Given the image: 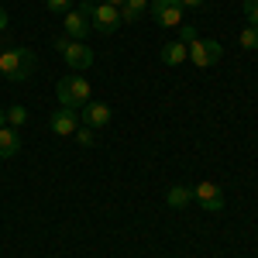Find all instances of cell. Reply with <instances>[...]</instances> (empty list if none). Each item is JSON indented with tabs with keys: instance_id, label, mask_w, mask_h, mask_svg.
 I'll list each match as a JSON object with an SVG mask.
<instances>
[{
	"instance_id": "4",
	"label": "cell",
	"mask_w": 258,
	"mask_h": 258,
	"mask_svg": "<svg viewBox=\"0 0 258 258\" xmlns=\"http://www.w3.org/2000/svg\"><path fill=\"white\" fill-rule=\"evenodd\" d=\"M90 11H93V0H83L80 7H73L69 14H62V28H66L69 38L86 41V35L93 31V28H90Z\"/></svg>"
},
{
	"instance_id": "24",
	"label": "cell",
	"mask_w": 258,
	"mask_h": 258,
	"mask_svg": "<svg viewBox=\"0 0 258 258\" xmlns=\"http://www.w3.org/2000/svg\"><path fill=\"white\" fill-rule=\"evenodd\" d=\"M103 4H114V7H120V4H124V0H103Z\"/></svg>"
},
{
	"instance_id": "5",
	"label": "cell",
	"mask_w": 258,
	"mask_h": 258,
	"mask_svg": "<svg viewBox=\"0 0 258 258\" xmlns=\"http://www.w3.org/2000/svg\"><path fill=\"white\" fill-rule=\"evenodd\" d=\"M220 55H224V45H220L217 38H197L189 45V59H193V66H200V69L217 66Z\"/></svg>"
},
{
	"instance_id": "17",
	"label": "cell",
	"mask_w": 258,
	"mask_h": 258,
	"mask_svg": "<svg viewBox=\"0 0 258 258\" xmlns=\"http://www.w3.org/2000/svg\"><path fill=\"white\" fill-rule=\"evenodd\" d=\"M197 38H200L197 24H186V21H182V24H179V41H182V45H193Z\"/></svg>"
},
{
	"instance_id": "20",
	"label": "cell",
	"mask_w": 258,
	"mask_h": 258,
	"mask_svg": "<svg viewBox=\"0 0 258 258\" xmlns=\"http://www.w3.org/2000/svg\"><path fill=\"white\" fill-rule=\"evenodd\" d=\"M45 7H48L52 14H69V11H73V4H69V0H48Z\"/></svg>"
},
{
	"instance_id": "22",
	"label": "cell",
	"mask_w": 258,
	"mask_h": 258,
	"mask_svg": "<svg viewBox=\"0 0 258 258\" xmlns=\"http://www.w3.org/2000/svg\"><path fill=\"white\" fill-rule=\"evenodd\" d=\"M7 21H11V18H7V11L0 7V31H7Z\"/></svg>"
},
{
	"instance_id": "9",
	"label": "cell",
	"mask_w": 258,
	"mask_h": 258,
	"mask_svg": "<svg viewBox=\"0 0 258 258\" xmlns=\"http://www.w3.org/2000/svg\"><path fill=\"white\" fill-rule=\"evenodd\" d=\"M80 124L83 127H93V131L107 127V124H110V107H107V103H97V100L83 103L80 107Z\"/></svg>"
},
{
	"instance_id": "14",
	"label": "cell",
	"mask_w": 258,
	"mask_h": 258,
	"mask_svg": "<svg viewBox=\"0 0 258 258\" xmlns=\"http://www.w3.org/2000/svg\"><path fill=\"white\" fill-rule=\"evenodd\" d=\"M165 203L172 207V210H182L186 203H193V186H169V193H165Z\"/></svg>"
},
{
	"instance_id": "18",
	"label": "cell",
	"mask_w": 258,
	"mask_h": 258,
	"mask_svg": "<svg viewBox=\"0 0 258 258\" xmlns=\"http://www.w3.org/2000/svg\"><path fill=\"white\" fill-rule=\"evenodd\" d=\"M241 11H244L248 24H251V28H258V0H244V4H241Z\"/></svg>"
},
{
	"instance_id": "10",
	"label": "cell",
	"mask_w": 258,
	"mask_h": 258,
	"mask_svg": "<svg viewBox=\"0 0 258 258\" xmlns=\"http://www.w3.org/2000/svg\"><path fill=\"white\" fill-rule=\"evenodd\" d=\"M76 127H80V110H73V107H59L55 114H52V131L66 138V135H76Z\"/></svg>"
},
{
	"instance_id": "15",
	"label": "cell",
	"mask_w": 258,
	"mask_h": 258,
	"mask_svg": "<svg viewBox=\"0 0 258 258\" xmlns=\"http://www.w3.org/2000/svg\"><path fill=\"white\" fill-rule=\"evenodd\" d=\"M7 124H11V127H24V124H28V110H24V107H21V103H14V107H7Z\"/></svg>"
},
{
	"instance_id": "1",
	"label": "cell",
	"mask_w": 258,
	"mask_h": 258,
	"mask_svg": "<svg viewBox=\"0 0 258 258\" xmlns=\"http://www.w3.org/2000/svg\"><path fill=\"white\" fill-rule=\"evenodd\" d=\"M35 69V52L31 48H4L0 52V76L11 83H24Z\"/></svg>"
},
{
	"instance_id": "23",
	"label": "cell",
	"mask_w": 258,
	"mask_h": 258,
	"mask_svg": "<svg viewBox=\"0 0 258 258\" xmlns=\"http://www.w3.org/2000/svg\"><path fill=\"white\" fill-rule=\"evenodd\" d=\"M4 124H7V110L0 107V127H4Z\"/></svg>"
},
{
	"instance_id": "11",
	"label": "cell",
	"mask_w": 258,
	"mask_h": 258,
	"mask_svg": "<svg viewBox=\"0 0 258 258\" xmlns=\"http://www.w3.org/2000/svg\"><path fill=\"white\" fill-rule=\"evenodd\" d=\"M18 152H21V131L11 127V124H4L0 127V159H14Z\"/></svg>"
},
{
	"instance_id": "7",
	"label": "cell",
	"mask_w": 258,
	"mask_h": 258,
	"mask_svg": "<svg viewBox=\"0 0 258 258\" xmlns=\"http://www.w3.org/2000/svg\"><path fill=\"white\" fill-rule=\"evenodd\" d=\"M148 11L162 28H179L182 24V4L179 0H148Z\"/></svg>"
},
{
	"instance_id": "2",
	"label": "cell",
	"mask_w": 258,
	"mask_h": 258,
	"mask_svg": "<svg viewBox=\"0 0 258 258\" xmlns=\"http://www.w3.org/2000/svg\"><path fill=\"white\" fill-rule=\"evenodd\" d=\"M55 52L66 59V66L73 73H83V69L93 66V48H86V41H76V38H69V35L55 38Z\"/></svg>"
},
{
	"instance_id": "8",
	"label": "cell",
	"mask_w": 258,
	"mask_h": 258,
	"mask_svg": "<svg viewBox=\"0 0 258 258\" xmlns=\"http://www.w3.org/2000/svg\"><path fill=\"white\" fill-rule=\"evenodd\" d=\"M193 200H197L207 214H220L224 210V193H220L217 182H200V186H193Z\"/></svg>"
},
{
	"instance_id": "12",
	"label": "cell",
	"mask_w": 258,
	"mask_h": 258,
	"mask_svg": "<svg viewBox=\"0 0 258 258\" xmlns=\"http://www.w3.org/2000/svg\"><path fill=\"white\" fill-rule=\"evenodd\" d=\"M186 59H189V45H182L179 38L162 45V62H165V66H182Z\"/></svg>"
},
{
	"instance_id": "19",
	"label": "cell",
	"mask_w": 258,
	"mask_h": 258,
	"mask_svg": "<svg viewBox=\"0 0 258 258\" xmlns=\"http://www.w3.org/2000/svg\"><path fill=\"white\" fill-rule=\"evenodd\" d=\"M241 45H244V48H258V28L248 24V28L241 31Z\"/></svg>"
},
{
	"instance_id": "6",
	"label": "cell",
	"mask_w": 258,
	"mask_h": 258,
	"mask_svg": "<svg viewBox=\"0 0 258 258\" xmlns=\"http://www.w3.org/2000/svg\"><path fill=\"white\" fill-rule=\"evenodd\" d=\"M90 28L93 31H100V35H114L120 28V11L114 7V4H93V11H90Z\"/></svg>"
},
{
	"instance_id": "13",
	"label": "cell",
	"mask_w": 258,
	"mask_h": 258,
	"mask_svg": "<svg viewBox=\"0 0 258 258\" xmlns=\"http://www.w3.org/2000/svg\"><path fill=\"white\" fill-rule=\"evenodd\" d=\"M117 11H120V24H138V18L148 11V0H124Z\"/></svg>"
},
{
	"instance_id": "21",
	"label": "cell",
	"mask_w": 258,
	"mask_h": 258,
	"mask_svg": "<svg viewBox=\"0 0 258 258\" xmlns=\"http://www.w3.org/2000/svg\"><path fill=\"white\" fill-rule=\"evenodd\" d=\"M179 4H182V11H186V7H203L207 0H179Z\"/></svg>"
},
{
	"instance_id": "3",
	"label": "cell",
	"mask_w": 258,
	"mask_h": 258,
	"mask_svg": "<svg viewBox=\"0 0 258 258\" xmlns=\"http://www.w3.org/2000/svg\"><path fill=\"white\" fill-rule=\"evenodd\" d=\"M55 97H59V107L80 110L83 103H90V83L83 80V76H62L55 83Z\"/></svg>"
},
{
	"instance_id": "16",
	"label": "cell",
	"mask_w": 258,
	"mask_h": 258,
	"mask_svg": "<svg viewBox=\"0 0 258 258\" xmlns=\"http://www.w3.org/2000/svg\"><path fill=\"white\" fill-rule=\"evenodd\" d=\"M73 138L80 141L83 148H93V145H97V131H93V127H83V124H80V127H76V135H73Z\"/></svg>"
}]
</instances>
